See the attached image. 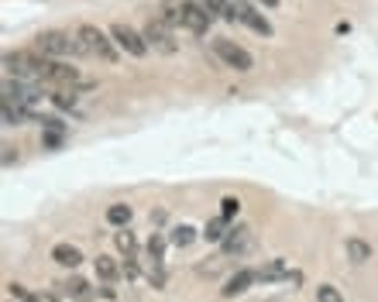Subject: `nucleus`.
<instances>
[{
    "label": "nucleus",
    "instance_id": "nucleus-29",
    "mask_svg": "<svg viewBox=\"0 0 378 302\" xmlns=\"http://www.w3.org/2000/svg\"><path fill=\"white\" fill-rule=\"evenodd\" d=\"M10 162H17V148L7 144V148H3V165H10Z\"/></svg>",
    "mask_w": 378,
    "mask_h": 302
},
{
    "label": "nucleus",
    "instance_id": "nucleus-28",
    "mask_svg": "<svg viewBox=\"0 0 378 302\" xmlns=\"http://www.w3.org/2000/svg\"><path fill=\"white\" fill-rule=\"evenodd\" d=\"M124 275H127V279H138V265H134V258L124 261Z\"/></svg>",
    "mask_w": 378,
    "mask_h": 302
},
{
    "label": "nucleus",
    "instance_id": "nucleus-13",
    "mask_svg": "<svg viewBox=\"0 0 378 302\" xmlns=\"http://www.w3.org/2000/svg\"><path fill=\"white\" fill-rule=\"evenodd\" d=\"M52 261L62 265V268H76V265H83V255H79L76 244H55L52 248Z\"/></svg>",
    "mask_w": 378,
    "mask_h": 302
},
{
    "label": "nucleus",
    "instance_id": "nucleus-16",
    "mask_svg": "<svg viewBox=\"0 0 378 302\" xmlns=\"http://www.w3.org/2000/svg\"><path fill=\"white\" fill-rule=\"evenodd\" d=\"M107 224L127 227V224H131V206H127V203H114V206L107 210Z\"/></svg>",
    "mask_w": 378,
    "mask_h": 302
},
{
    "label": "nucleus",
    "instance_id": "nucleus-21",
    "mask_svg": "<svg viewBox=\"0 0 378 302\" xmlns=\"http://www.w3.org/2000/svg\"><path fill=\"white\" fill-rule=\"evenodd\" d=\"M52 103H55L59 110H72V107H76V93H72V89H69V93L59 89V93H52Z\"/></svg>",
    "mask_w": 378,
    "mask_h": 302
},
{
    "label": "nucleus",
    "instance_id": "nucleus-1",
    "mask_svg": "<svg viewBox=\"0 0 378 302\" xmlns=\"http://www.w3.org/2000/svg\"><path fill=\"white\" fill-rule=\"evenodd\" d=\"M34 52L48 55V58H69V55H86L83 41L65 34V31H41L34 38Z\"/></svg>",
    "mask_w": 378,
    "mask_h": 302
},
{
    "label": "nucleus",
    "instance_id": "nucleus-10",
    "mask_svg": "<svg viewBox=\"0 0 378 302\" xmlns=\"http://www.w3.org/2000/svg\"><path fill=\"white\" fill-rule=\"evenodd\" d=\"M3 100H10V103H17V107H28V103H34V100H41V93L34 89V86H28V83H21V79H7L3 83Z\"/></svg>",
    "mask_w": 378,
    "mask_h": 302
},
{
    "label": "nucleus",
    "instance_id": "nucleus-18",
    "mask_svg": "<svg viewBox=\"0 0 378 302\" xmlns=\"http://www.w3.org/2000/svg\"><path fill=\"white\" fill-rule=\"evenodd\" d=\"M348 255H351V261H355V265H365V261L372 258V248H368L365 241L351 237V241H348Z\"/></svg>",
    "mask_w": 378,
    "mask_h": 302
},
{
    "label": "nucleus",
    "instance_id": "nucleus-25",
    "mask_svg": "<svg viewBox=\"0 0 378 302\" xmlns=\"http://www.w3.org/2000/svg\"><path fill=\"white\" fill-rule=\"evenodd\" d=\"M238 210H241V203H238L234 196H227V199L220 203V217H227V220H231V217H238Z\"/></svg>",
    "mask_w": 378,
    "mask_h": 302
},
{
    "label": "nucleus",
    "instance_id": "nucleus-15",
    "mask_svg": "<svg viewBox=\"0 0 378 302\" xmlns=\"http://www.w3.org/2000/svg\"><path fill=\"white\" fill-rule=\"evenodd\" d=\"M93 265H96V275H100L103 282H114V279L120 275V265H117V261H114L110 255H100V258H96Z\"/></svg>",
    "mask_w": 378,
    "mask_h": 302
},
{
    "label": "nucleus",
    "instance_id": "nucleus-20",
    "mask_svg": "<svg viewBox=\"0 0 378 302\" xmlns=\"http://www.w3.org/2000/svg\"><path fill=\"white\" fill-rule=\"evenodd\" d=\"M193 237H196V230L182 224V227H176V230H172V237H169V241H172V244H179V248H186V244H193Z\"/></svg>",
    "mask_w": 378,
    "mask_h": 302
},
{
    "label": "nucleus",
    "instance_id": "nucleus-26",
    "mask_svg": "<svg viewBox=\"0 0 378 302\" xmlns=\"http://www.w3.org/2000/svg\"><path fill=\"white\" fill-rule=\"evenodd\" d=\"M114 241H117V248H120V251H127V255H131V251H134V237H131V234H127V230H120V234H117V237H114Z\"/></svg>",
    "mask_w": 378,
    "mask_h": 302
},
{
    "label": "nucleus",
    "instance_id": "nucleus-12",
    "mask_svg": "<svg viewBox=\"0 0 378 302\" xmlns=\"http://www.w3.org/2000/svg\"><path fill=\"white\" fill-rule=\"evenodd\" d=\"M62 296H69V299H76V302H90L96 292L90 289V282H83V279H69V282H62V285H55Z\"/></svg>",
    "mask_w": 378,
    "mask_h": 302
},
{
    "label": "nucleus",
    "instance_id": "nucleus-11",
    "mask_svg": "<svg viewBox=\"0 0 378 302\" xmlns=\"http://www.w3.org/2000/svg\"><path fill=\"white\" fill-rule=\"evenodd\" d=\"M158 17H162L169 28L182 24V17H186V0H158Z\"/></svg>",
    "mask_w": 378,
    "mask_h": 302
},
{
    "label": "nucleus",
    "instance_id": "nucleus-27",
    "mask_svg": "<svg viewBox=\"0 0 378 302\" xmlns=\"http://www.w3.org/2000/svg\"><path fill=\"white\" fill-rule=\"evenodd\" d=\"M7 289H10V296H17V299H24V302H34V296H31V292H28L24 285H7Z\"/></svg>",
    "mask_w": 378,
    "mask_h": 302
},
{
    "label": "nucleus",
    "instance_id": "nucleus-17",
    "mask_svg": "<svg viewBox=\"0 0 378 302\" xmlns=\"http://www.w3.org/2000/svg\"><path fill=\"white\" fill-rule=\"evenodd\" d=\"M244 244H248V227H234V230H231V237H224V251H227V255L241 251Z\"/></svg>",
    "mask_w": 378,
    "mask_h": 302
},
{
    "label": "nucleus",
    "instance_id": "nucleus-7",
    "mask_svg": "<svg viewBox=\"0 0 378 302\" xmlns=\"http://www.w3.org/2000/svg\"><path fill=\"white\" fill-rule=\"evenodd\" d=\"M210 24H213V14H210L203 3L186 0V17H182V28H189L193 34H207V31H210Z\"/></svg>",
    "mask_w": 378,
    "mask_h": 302
},
{
    "label": "nucleus",
    "instance_id": "nucleus-6",
    "mask_svg": "<svg viewBox=\"0 0 378 302\" xmlns=\"http://www.w3.org/2000/svg\"><path fill=\"white\" fill-rule=\"evenodd\" d=\"M213 52H217V58H220L227 69H234V72H248V69L255 65V58H251L241 45H234V41H227V38H217V41H213Z\"/></svg>",
    "mask_w": 378,
    "mask_h": 302
},
{
    "label": "nucleus",
    "instance_id": "nucleus-23",
    "mask_svg": "<svg viewBox=\"0 0 378 302\" xmlns=\"http://www.w3.org/2000/svg\"><path fill=\"white\" fill-rule=\"evenodd\" d=\"M317 302H344V296H341L334 285H320V289H317Z\"/></svg>",
    "mask_w": 378,
    "mask_h": 302
},
{
    "label": "nucleus",
    "instance_id": "nucleus-2",
    "mask_svg": "<svg viewBox=\"0 0 378 302\" xmlns=\"http://www.w3.org/2000/svg\"><path fill=\"white\" fill-rule=\"evenodd\" d=\"M76 38L83 41V48H86V55H96L100 62H117V55H120V48H117V41H114V34H107V31H100L96 24H79V31H76Z\"/></svg>",
    "mask_w": 378,
    "mask_h": 302
},
{
    "label": "nucleus",
    "instance_id": "nucleus-5",
    "mask_svg": "<svg viewBox=\"0 0 378 302\" xmlns=\"http://www.w3.org/2000/svg\"><path fill=\"white\" fill-rule=\"evenodd\" d=\"M110 34H114V41H117V48H124L127 55H134V58H141V55H148V41H145V34L141 31H134L131 24H124V21H117V24H110Z\"/></svg>",
    "mask_w": 378,
    "mask_h": 302
},
{
    "label": "nucleus",
    "instance_id": "nucleus-8",
    "mask_svg": "<svg viewBox=\"0 0 378 302\" xmlns=\"http://www.w3.org/2000/svg\"><path fill=\"white\" fill-rule=\"evenodd\" d=\"M238 3V21L241 24H248L255 34H262V38H269L272 34V24L265 21V14H258V7H251V3H244V0H234Z\"/></svg>",
    "mask_w": 378,
    "mask_h": 302
},
{
    "label": "nucleus",
    "instance_id": "nucleus-30",
    "mask_svg": "<svg viewBox=\"0 0 378 302\" xmlns=\"http://www.w3.org/2000/svg\"><path fill=\"white\" fill-rule=\"evenodd\" d=\"M262 7H279V0H262Z\"/></svg>",
    "mask_w": 378,
    "mask_h": 302
},
{
    "label": "nucleus",
    "instance_id": "nucleus-3",
    "mask_svg": "<svg viewBox=\"0 0 378 302\" xmlns=\"http://www.w3.org/2000/svg\"><path fill=\"white\" fill-rule=\"evenodd\" d=\"M45 62H48V55H41V52H7L3 55V69L14 76V79H41V72H45Z\"/></svg>",
    "mask_w": 378,
    "mask_h": 302
},
{
    "label": "nucleus",
    "instance_id": "nucleus-14",
    "mask_svg": "<svg viewBox=\"0 0 378 302\" xmlns=\"http://www.w3.org/2000/svg\"><path fill=\"white\" fill-rule=\"evenodd\" d=\"M251 282H258V272H248V268H244V272H238V275L227 279V285L220 289V296H227V299H231V296H241Z\"/></svg>",
    "mask_w": 378,
    "mask_h": 302
},
{
    "label": "nucleus",
    "instance_id": "nucleus-22",
    "mask_svg": "<svg viewBox=\"0 0 378 302\" xmlns=\"http://www.w3.org/2000/svg\"><path fill=\"white\" fill-rule=\"evenodd\" d=\"M213 17H227V7H231V0H200Z\"/></svg>",
    "mask_w": 378,
    "mask_h": 302
},
{
    "label": "nucleus",
    "instance_id": "nucleus-24",
    "mask_svg": "<svg viewBox=\"0 0 378 302\" xmlns=\"http://www.w3.org/2000/svg\"><path fill=\"white\" fill-rule=\"evenodd\" d=\"M282 275H286V265H282V261H275V265H269V268L258 272V279H265V282H269V279H282Z\"/></svg>",
    "mask_w": 378,
    "mask_h": 302
},
{
    "label": "nucleus",
    "instance_id": "nucleus-4",
    "mask_svg": "<svg viewBox=\"0 0 378 302\" xmlns=\"http://www.w3.org/2000/svg\"><path fill=\"white\" fill-rule=\"evenodd\" d=\"M141 34H145V41H148L155 52H162V55H172V52L179 48V45H176V38H172V28H169L158 14L145 21V31H141Z\"/></svg>",
    "mask_w": 378,
    "mask_h": 302
},
{
    "label": "nucleus",
    "instance_id": "nucleus-9",
    "mask_svg": "<svg viewBox=\"0 0 378 302\" xmlns=\"http://www.w3.org/2000/svg\"><path fill=\"white\" fill-rule=\"evenodd\" d=\"M41 79H45V83H59V86H76V83H79V72H76L72 65L59 62V58H48Z\"/></svg>",
    "mask_w": 378,
    "mask_h": 302
},
{
    "label": "nucleus",
    "instance_id": "nucleus-19",
    "mask_svg": "<svg viewBox=\"0 0 378 302\" xmlns=\"http://www.w3.org/2000/svg\"><path fill=\"white\" fill-rule=\"evenodd\" d=\"M224 224H227V217L210 220V224H207V230H203V237H207V241H224Z\"/></svg>",
    "mask_w": 378,
    "mask_h": 302
}]
</instances>
